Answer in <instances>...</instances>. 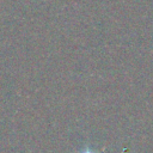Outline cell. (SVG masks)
Returning <instances> with one entry per match:
<instances>
[{
    "mask_svg": "<svg viewBox=\"0 0 153 153\" xmlns=\"http://www.w3.org/2000/svg\"><path fill=\"white\" fill-rule=\"evenodd\" d=\"M80 153H96V152H93L91 148H86V149H84V151H81Z\"/></svg>",
    "mask_w": 153,
    "mask_h": 153,
    "instance_id": "obj_1",
    "label": "cell"
}]
</instances>
